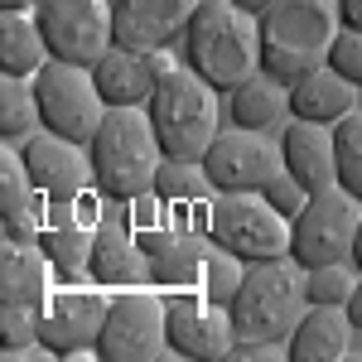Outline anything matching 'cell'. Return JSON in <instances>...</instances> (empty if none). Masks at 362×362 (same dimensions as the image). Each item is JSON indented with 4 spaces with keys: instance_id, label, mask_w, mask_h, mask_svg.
Wrapping results in <instances>:
<instances>
[{
    "instance_id": "6da1fadb",
    "label": "cell",
    "mask_w": 362,
    "mask_h": 362,
    "mask_svg": "<svg viewBox=\"0 0 362 362\" xmlns=\"http://www.w3.org/2000/svg\"><path fill=\"white\" fill-rule=\"evenodd\" d=\"M184 63L218 92H232L261 73V20L237 0H203L184 29Z\"/></svg>"
},
{
    "instance_id": "7a4b0ae2",
    "label": "cell",
    "mask_w": 362,
    "mask_h": 362,
    "mask_svg": "<svg viewBox=\"0 0 362 362\" xmlns=\"http://www.w3.org/2000/svg\"><path fill=\"white\" fill-rule=\"evenodd\" d=\"M261 73L276 83H300L329 63L338 39V0H271L261 15Z\"/></svg>"
},
{
    "instance_id": "3957f363",
    "label": "cell",
    "mask_w": 362,
    "mask_h": 362,
    "mask_svg": "<svg viewBox=\"0 0 362 362\" xmlns=\"http://www.w3.org/2000/svg\"><path fill=\"white\" fill-rule=\"evenodd\" d=\"M87 150H92V179H97L102 198L131 203L140 194H155V174L165 165V150H160L155 121L145 107H112Z\"/></svg>"
},
{
    "instance_id": "277c9868",
    "label": "cell",
    "mask_w": 362,
    "mask_h": 362,
    "mask_svg": "<svg viewBox=\"0 0 362 362\" xmlns=\"http://www.w3.org/2000/svg\"><path fill=\"white\" fill-rule=\"evenodd\" d=\"M305 266L295 256L251 261L237 300L227 305L237 348H285L295 319L305 314Z\"/></svg>"
},
{
    "instance_id": "5b68a950",
    "label": "cell",
    "mask_w": 362,
    "mask_h": 362,
    "mask_svg": "<svg viewBox=\"0 0 362 362\" xmlns=\"http://www.w3.org/2000/svg\"><path fill=\"white\" fill-rule=\"evenodd\" d=\"M145 112L155 121L165 160H203L208 145L218 140V87L198 78L189 63H179L169 78H160Z\"/></svg>"
},
{
    "instance_id": "8992f818",
    "label": "cell",
    "mask_w": 362,
    "mask_h": 362,
    "mask_svg": "<svg viewBox=\"0 0 362 362\" xmlns=\"http://www.w3.org/2000/svg\"><path fill=\"white\" fill-rule=\"evenodd\" d=\"M203 237L218 247L237 251L242 261H276L290 256V218L276 213L261 194H218L208 198Z\"/></svg>"
},
{
    "instance_id": "52a82bcc",
    "label": "cell",
    "mask_w": 362,
    "mask_h": 362,
    "mask_svg": "<svg viewBox=\"0 0 362 362\" xmlns=\"http://www.w3.org/2000/svg\"><path fill=\"white\" fill-rule=\"evenodd\" d=\"M34 97H39V116H44V131H58L68 140H83L92 145L97 126L107 121V97L92 78V68L83 63H68V58H49L39 73H34Z\"/></svg>"
},
{
    "instance_id": "ba28073f",
    "label": "cell",
    "mask_w": 362,
    "mask_h": 362,
    "mask_svg": "<svg viewBox=\"0 0 362 362\" xmlns=\"http://www.w3.org/2000/svg\"><path fill=\"white\" fill-rule=\"evenodd\" d=\"M362 223V198H353L343 184L309 194V203L290 223V256L314 271L329 261H353V242H358Z\"/></svg>"
},
{
    "instance_id": "9c48e42d",
    "label": "cell",
    "mask_w": 362,
    "mask_h": 362,
    "mask_svg": "<svg viewBox=\"0 0 362 362\" xmlns=\"http://www.w3.org/2000/svg\"><path fill=\"white\" fill-rule=\"evenodd\" d=\"M169 348L165 290H116L107 305V324L97 338V362H155Z\"/></svg>"
},
{
    "instance_id": "30bf717a",
    "label": "cell",
    "mask_w": 362,
    "mask_h": 362,
    "mask_svg": "<svg viewBox=\"0 0 362 362\" xmlns=\"http://www.w3.org/2000/svg\"><path fill=\"white\" fill-rule=\"evenodd\" d=\"M49 54L92 68L116 44V0H34Z\"/></svg>"
},
{
    "instance_id": "8fae6325",
    "label": "cell",
    "mask_w": 362,
    "mask_h": 362,
    "mask_svg": "<svg viewBox=\"0 0 362 362\" xmlns=\"http://www.w3.org/2000/svg\"><path fill=\"white\" fill-rule=\"evenodd\" d=\"M203 169L218 194H261L266 179L285 169V155H280V140H271L266 131L232 126V131H218V140L208 145Z\"/></svg>"
},
{
    "instance_id": "7c38bea8",
    "label": "cell",
    "mask_w": 362,
    "mask_h": 362,
    "mask_svg": "<svg viewBox=\"0 0 362 362\" xmlns=\"http://www.w3.org/2000/svg\"><path fill=\"white\" fill-rule=\"evenodd\" d=\"M107 305H112V295L58 280V290L49 295V305L39 314V338L54 348V358H97Z\"/></svg>"
},
{
    "instance_id": "4fadbf2b",
    "label": "cell",
    "mask_w": 362,
    "mask_h": 362,
    "mask_svg": "<svg viewBox=\"0 0 362 362\" xmlns=\"http://www.w3.org/2000/svg\"><path fill=\"white\" fill-rule=\"evenodd\" d=\"M165 314H169V353L179 358H227L237 348L232 314L227 305L208 300V290H165Z\"/></svg>"
},
{
    "instance_id": "5bb4252c",
    "label": "cell",
    "mask_w": 362,
    "mask_h": 362,
    "mask_svg": "<svg viewBox=\"0 0 362 362\" xmlns=\"http://www.w3.org/2000/svg\"><path fill=\"white\" fill-rule=\"evenodd\" d=\"M29 174H34V189L44 198H83L87 189H97L92 179V150L83 140H68L58 131H34L20 145Z\"/></svg>"
},
{
    "instance_id": "9a60e30c",
    "label": "cell",
    "mask_w": 362,
    "mask_h": 362,
    "mask_svg": "<svg viewBox=\"0 0 362 362\" xmlns=\"http://www.w3.org/2000/svg\"><path fill=\"white\" fill-rule=\"evenodd\" d=\"M179 63L165 49H131V44H112L107 54L92 63V78L102 87L107 107H145L150 92L160 87V78H169Z\"/></svg>"
},
{
    "instance_id": "2e32d148",
    "label": "cell",
    "mask_w": 362,
    "mask_h": 362,
    "mask_svg": "<svg viewBox=\"0 0 362 362\" xmlns=\"http://www.w3.org/2000/svg\"><path fill=\"white\" fill-rule=\"evenodd\" d=\"M92 280L107 290H131V285H155L150 280V251L140 247L131 208H107L102 223L92 227Z\"/></svg>"
},
{
    "instance_id": "e0dca14e",
    "label": "cell",
    "mask_w": 362,
    "mask_h": 362,
    "mask_svg": "<svg viewBox=\"0 0 362 362\" xmlns=\"http://www.w3.org/2000/svg\"><path fill=\"white\" fill-rule=\"evenodd\" d=\"M136 237L150 251V280L160 290H203V271H208L203 232L194 237L189 227L165 223V227H145Z\"/></svg>"
},
{
    "instance_id": "ac0fdd59",
    "label": "cell",
    "mask_w": 362,
    "mask_h": 362,
    "mask_svg": "<svg viewBox=\"0 0 362 362\" xmlns=\"http://www.w3.org/2000/svg\"><path fill=\"white\" fill-rule=\"evenodd\" d=\"M280 155H285V169L305 184L309 194L334 189V184H338V140H334V126H319V121H300V116H290V121L280 126Z\"/></svg>"
},
{
    "instance_id": "d6986e66",
    "label": "cell",
    "mask_w": 362,
    "mask_h": 362,
    "mask_svg": "<svg viewBox=\"0 0 362 362\" xmlns=\"http://www.w3.org/2000/svg\"><path fill=\"white\" fill-rule=\"evenodd\" d=\"M203 0H116V44L131 49H169Z\"/></svg>"
},
{
    "instance_id": "ffe728a7",
    "label": "cell",
    "mask_w": 362,
    "mask_h": 362,
    "mask_svg": "<svg viewBox=\"0 0 362 362\" xmlns=\"http://www.w3.org/2000/svg\"><path fill=\"white\" fill-rule=\"evenodd\" d=\"M353 348V319L343 305H305L295 329L285 338L290 362H338Z\"/></svg>"
},
{
    "instance_id": "44dd1931",
    "label": "cell",
    "mask_w": 362,
    "mask_h": 362,
    "mask_svg": "<svg viewBox=\"0 0 362 362\" xmlns=\"http://www.w3.org/2000/svg\"><path fill=\"white\" fill-rule=\"evenodd\" d=\"M58 290V266L39 242H5L0 251V300L5 305H49Z\"/></svg>"
},
{
    "instance_id": "7402d4cb",
    "label": "cell",
    "mask_w": 362,
    "mask_h": 362,
    "mask_svg": "<svg viewBox=\"0 0 362 362\" xmlns=\"http://www.w3.org/2000/svg\"><path fill=\"white\" fill-rule=\"evenodd\" d=\"M348 112H358V87L329 63L305 73L300 83H290V116L300 121H319V126H338Z\"/></svg>"
},
{
    "instance_id": "603a6c76",
    "label": "cell",
    "mask_w": 362,
    "mask_h": 362,
    "mask_svg": "<svg viewBox=\"0 0 362 362\" xmlns=\"http://www.w3.org/2000/svg\"><path fill=\"white\" fill-rule=\"evenodd\" d=\"M227 116L247 131H280L290 121V87L276 83L271 73H251L247 83L227 92Z\"/></svg>"
},
{
    "instance_id": "cb8c5ba5",
    "label": "cell",
    "mask_w": 362,
    "mask_h": 362,
    "mask_svg": "<svg viewBox=\"0 0 362 362\" xmlns=\"http://www.w3.org/2000/svg\"><path fill=\"white\" fill-rule=\"evenodd\" d=\"M49 58L54 54L34 10H0V78H34Z\"/></svg>"
},
{
    "instance_id": "d4e9b609",
    "label": "cell",
    "mask_w": 362,
    "mask_h": 362,
    "mask_svg": "<svg viewBox=\"0 0 362 362\" xmlns=\"http://www.w3.org/2000/svg\"><path fill=\"white\" fill-rule=\"evenodd\" d=\"M44 131L34 78H0V140H29Z\"/></svg>"
},
{
    "instance_id": "484cf974",
    "label": "cell",
    "mask_w": 362,
    "mask_h": 362,
    "mask_svg": "<svg viewBox=\"0 0 362 362\" xmlns=\"http://www.w3.org/2000/svg\"><path fill=\"white\" fill-rule=\"evenodd\" d=\"M39 247L54 256L58 280H78L92 276V227L87 223H63V227H44Z\"/></svg>"
},
{
    "instance_id": "4316f807",
    "label": "cell",
    "mask_w": 362,
    "mask_h": 362,
    "mask_svg": "<svg viewBox=\"0 0 362 362\" xmlns=\"http://www.w3.org/2000/svg\"><path fill=\"white\" fill-rule=\"evenodd\" d=\"M39 189H34V174H29L25 155L10 150V140H0V203H5V218H20L29 208H39Z\"/></svg>"
},
{
    "instance_id": "83f0119b",
    "label": "cell",
    "mask_w": 362,
    "mask_h": 362,
    "mask_svg": "<svg viewBox=\"0 0 362 362\" xmlns=\"http://www.w3.org/2000/svg\"><path fill=\"white\" fill-rule=\"evenodd\" d=\"M208 189H213V179H208L203 160H165L155 174V194L165 203H203Z\"/></svg>"
},
{
    "instance_id": "f1b7e54d",
    "label": "cell",
    "mask_w": 362,
    "mask_h": 362,
    "mask_svg": "<svg viewBox=\"0 0 362 362\" xmlns=\"http://www.w3.org/2000/svg\"><path fill=\"white\" fill-rule=\"evenodd\" d=\"M358 280V266H348V261L314 266V271H305V305H348Z\"/></svg>"
},
{
    "instance_id": "f546056e",
    "label": "cell",
    "mask_w": 362,
    "mask_h": 362,
    "mask_svg": "<svg viewBox=\"0 0 362 362\" xmlns=\"http://www.w3.org/2000/svg\"><path fill=\"white\" fill-rule=\"evenodd\" d=\"M242 276H247V261H242L237 251L208 242V271H203V290H208V300L232 305V300H237V290H242Z\"/></svg>"
},
{
    "instance_id": "4dcf8cb0",
    "label": "cell",
    "mask_w": 362,
    "mask_h": 362,
    "mask_svg": "<svg viewBox=\"0 0 362 362\" xmlns=\"http://www.w3.org/2000/svg\"><path fill=\"white\" fill-rule=\"evenodd\" d=\"M338 140V184L353 198H362V112H348L334 126Z\"/></svg>"
},
{
    "instance_id": "1f68e13d",
    "label": "cell",
    "mask_w": 362,
    "mask_h": 362,
    "mask_svg": "<svg viewBox=\"0 0 362 362\" xmlns=\"http://www.w3.org/2000/svg\"><path fill=\"white\" fill-rule=\"evenodd\" d=\"M261 198H266V203H271L276 213H285V218L295 223V213H300V208L309 203V189L300 184V179H295V174H290V169H280L276 179H266V189H261Z\"/></svg>"
},
{
    "instance_id": "d6a6232c",
    "label": "cell",
    "mask_w": 362,
    "mask_h": 362,
    "mask_svg": "<svg viewBox=\"0 0 362 362\" xmlns=\"http://www.w3.org/2000/svg\"><path fill=\"white\" fill-rule=\"evenodd\" d=\"M329 68L343 73L353 87H362V29H338L334 49H329Z\"/></svg>"
},
{
    "instance_id": "836d02e7",
    "label": "cell",
    "mask_w": 362,
    "mask_h": 362,
    "mask_svg": "<svg viewBox=\"0 0 362 362\" xmlns=\"http://www.w3.org/2000/svg\"><path fill=\"white\" fill-rule=\"evenodd\" d=\"M39 305H5L0 309V343H29L39 338Z\"/></svg>"
},
{
    "instance_id": "e575fe53",
    "label": "cell",
    "mask_w": 362,
    "mask_h": 362,
    "mask_svg": "<svg viewBox=\"0 0 362 362\" xmlns=\"http://www.w3.org/2000/svg\"><path fill=\"white\" fill-rule=\"evenodd\" d=\"M5 242H44V208H29L20 218H5Z\"/></svg>"
},
{
    "instance_id": "d590c367",
    "label": "cell",
    "mask_w": 362,
    "mask_h": 362,
    "mask_svg": "<svg viewBox=\"0 0 362 362\" xmlns=\"http://www.w3.org/2000/svg\"><path fill=\"white\" fill-rule=\"evenodd\" d=\"M0 353H5V362H49V358H54V348H49L44 338H29V343H0Z\"/></svg>"
},
{
    "instance_id": "8d00e7d4",
    "label": "cell",
    "mask_w": 362,
    "mask_h": 362,
    "mask_svg": "<svg viewBox=\"0 0 362 362\" xmlns=\"http://www.w3.org/2000/svg\"><path fill=\"white\" fill-rule=\"evenodd\" d=\"M338 25L362 29V0H338Z\"/></svg>"
},
{
    "instance_id": "74e56055",
    "label": "cell",
    "mask_w": 362,
    "mask_h": 362,
    "mask_svg": "<svg viewBox=\"0 0 362 362\" xmlns=\"http://www.w3.org/2000/svg\"><path fill=\"white\" fill-rule=\"evenodd\" d=\"M343 309H348V319H353V329H362V280L353 285V295H348V305H343Z\"/></svg>"
},
{
    "instance_id": "f35d334b",
    "label": "cell",
    "mask_w": 362,
    "mask_h": 362,
    "mask_svg": "<svg viewBox=\"0 0 362 362\" xmlns=\"http://www.w3.org/2000/svg\"><path fill=\"white\" fill-rule=\"evenodd\" d=\"M353 266H358V276H362V223H358V242H353Z\"/></svg>"
},
{
    "instance_id": "ab89813d",
    "label": "cell",
    "mask_w": 362,
    "mask_h": 362,
    "mask_svg": "<svg viewBox=\"0 0 362 362\" xmlns=\"http://www.w3.org/2000/svg\"><path fill=\"white\" fill-rule=\"evenodd\" d=\"M0 10H34V0H0Z\"/></svg>"
},
{
    "instance_id": "60d3db41",
    "label": "cell",
    "mask_w": 362,
    "mask_h": 362,
    "mask_svg": "<svg viewBox=\"0 0 362 362\" xmlns=\"http://www.w3.org/2000/svg\"><path fill=\"white\" fill-rule=\"evenodd\" d=\"M237 5H242V10H251V15H261V10H266L271 0H237Z\"/></svg>"
}]
</instances>
